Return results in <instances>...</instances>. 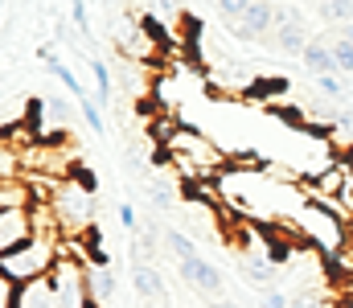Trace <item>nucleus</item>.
<instances>
[{
    "label": "nucleus",
    "mask_w": 353,
    "mask_h": 308,
    "mask_svg": "<svg viewBox=\"0 0 353 308\" xmlns=\"http://www.w3.org/2000/svg\"><path fill=\"white\" fill-rule=\"evenodd\" d=\"M292 91V83L288 79H255L251 87H243V95L247 99H283Z\"/></svg>",
    "instance_id": "nucleus-16"
},
{
    "label": "nucleus",
    "mask_w": 353,
    "mask_h": 308,
    "mask_svg": "<svg viewBox=\"0 0 353 308\" xmlns=\"http://www.w3.org/2000/svg\"><path fill=\"white\" fill-rule=\"evenodd\" d=\"M292 308H329V305H325V296H321L316 288H308V292L292 296Z\"/></svg>",
    "instance_id": "nucleus-27"
},
{
    "label": "nucleus",
    "mask_w": 353,
    "mask_h": 308,
    "mask_svg": "<svg viewBox=\"0 0 353 308\" xmlns=\"http://www.w3.org/2000/svg\"><path fill=\"white\" fill-rule=\"evenodd\" d=\"M176 267H181V280H185L189 288H197L201 296H210V292H218V288H222L218 267H214V263H205L201 255H189V259H181Z\"/></svg>",
    "instance_id": "nucleus-8"
},
{
    "label": "nucleus",
    "mask_w": 353,
    "mask_h": 308,
    "mask_svg": "<svg viewBox=\"0 0 353 308\" xmlns=\"http://www.w3.org/2000/svg\"><path fill=\"white\" fill-rule=\"evenodd\" d=\"M0 308H25V288L0 280Z\"/></svg>",
    "instance_id": "nucleus-23"
},
{
    "label": "nucleus",
    "mask_w": 353,
    "mask_h": 308,
    "mask_svg": "<svg viewBox=\"0 0 353 308\" xmlns=\"http://www.w3.org/2000/svg\"><path fill=\"white\" fill-rule=\"evenodd\" d=\"M90 74H94V103L107 107V103L115 99V87H111V70H107V62H103V58H90Z\"/></svg>",
    "instance_id": "nucleus-17"
},
{
    "label": "nucleus",
    "mask_w": 353,
    "mask_h": 308,
    "mask_svg": "<svg viewBox=\"0 0 353 308\" xmlns=\"http://www.w3.org/2000/svg\"><path fill=\"white\" fill-rule=\"evenodd\" d=\"M275 41H279V50H288V54H304V50H308V25H304V17H300L296 8H279Z\"/></svg>",
    "instance_id": "nucleus-7"
},
{
    "label": "nucleus",
    "mask_w": 353,
    "mask_h": 308,
    "mask_svg": "<svg viewBox=\"0 0 353 308\" xmlns=\"http://www.w3.org/2000/svg\"><path fill=\"white\" fill-rule=\"evenodd\" d=\"M50 205H54V214H58L66 238H83L87 230H94V226H90V222H94V194H90L87 185H79L74 177H66V181L58 185V194H54Z\"/></svg>",
    "instance_id": "nucleus-3"
},
{
    "label": "nucleus",
    "mask_w": 353,
    "mask_h": 308,
    "mask_svg": "<svg viewBox=\"0 0 353 308\" xmlns=\"http://www.w3.org/2000/svg\"><path fill=\"white\" fill-rule=\"evenodd\" d=\"M275 21H279V8H275L271 0H255V4L247 8V17L234 21V37H243V41H263Z\"/></svg>",
    "instance_id": "nucleus-6"
},
{
    "label": "nucleus",
    "mask_w": 353,
    "mask_h": 308,
    "mask_svg": "<svg viewBox=\"0 0 353 308\" xmlns=\"http://www.w3.org/2000/svg\"><path fill=\"white\" fill-rule=\"evenodd\" d=\"M79 111H83V123H87L94 136H107V123H103V107L94 99H79Z\"/></svg>",
    "instance_id": "nucleus-19"
},
{
    "label": "nucleus",
    "mask_w": 353,
    "mask_h": 308,
    "mask_svg": "<svg viewBox=\"0 0 353 308\" xmlns=\"http://www.w3.org/2000/svg\"><path fill=\"white\" fill-rule=\"evenodd\" d=\"M70 17H74V25L83 29V37H87L90 29V12H87V0H79V4H70Z\"/></svg>",
    "instance_id": "nucleus-28"
},
{
    "label": "nucleus",
    "mask_w": 353,
    "mask_h": 308,
    "mask_svg": "<svg viewBox=\"0 0 353 308\" xmlns=\"http://www.w3.org/2000/svg\"><path fill=\"white\" fill-rule=\"evenodd\" d=\"M33 238H37V226H33L29 209H0V259L21 251Z\"/></svg>",
    "instance_id": "nucleus-5"
},
{
    "label": "nucleus",
    "mask_w": 353,
    "mask_h": 308,
    "mask_svg": "<svg viewBox=\"0 0 353 308\" xmlns=\"http://www.w3.org/2000/svg\"><path fill=\"white\" fill-rule=\"evenodd\" d=\"M79 308H103V305H99V300H90V296H87V300H83Z\"/></svg>",
    "instance_id": "nucleus-34"
},
{
    "label": "nucleus",
    "mask_w": 353,
    "mask_h": 308,
    "mask_svg": "<svg viewBox=\"0 0 353 308\" xmlns=\"http://www.w3.org/2000/svg\"><path fill=\"white\" fill-rule=\"evenodd\" d=\"M33 185L29 177H17V181H0V209H33Z\"/></svg>",
    "instance_id": "nucleus-12"
},
{
    "label": "nucleus",
    "mask_w": 353,
    "mask_h": 308,
    "mask_svg": "<svg viewBox=\"0 0 353 308\" xmlns=\"http://www.w3.org/2000/svg\"><path fill=\"white\" fill-rule=\"evenodd\" d=\"M144 12L157 17V21H161V17H169V21H181V17H185V12H181V0H144Z\"/></svg>",
    "instance_id": "nucleus-20"
},
{
    "label": "nucleus",
    "mask_w": 353,
    "mask_h": 308,
    "mask_svg": "<svg viewBox=\"0 0 353 308\" xmlns=\"http://www.w3.org/2000/svg\"><path fill=\"white\" fill-rule=\"evenodd\" d=\"M321 17L329 21V25H350L353 21V0H329V4H321Z\"/></svg>",
    "instance_id": "nucleus-18"
},
{
    "label": "nucleus",
    "mask_w": 353,
    "mask_h": 308,
    "mask_svg": "<svg viewBox=\"0 0 353 308\" xmlns=\"http://www.w3.org/2000/svg\"><path fill=\"white\" fill-rule=\"evenodd\" d=\"M263 308H292V300H288L283 292H275V288H271V292H263Z\"/></svg>",
    "instance_id": "nucleus-30"
},
{
    "label": "nucleus",
    "mask_w": 353,
    "mask_h": 308,
    "mask_svg": "<svg viewBox=\"0 0 353 308\" xmlns=\"http://www.w3.org/2000/svg\"><path fill=\"white\" fill-rule=\"evenodd\" d=\"M239 271H243L247 284H255V288H263V292H271V284L279 280V267L267 259V251H247V255L239 259Z\"/></svg>",
    "instance_id": "nucleus-9"
},
{
    "label": "nucleus",
    "mask_w": 353,
    "mask_h": 308,
    "mask_svg": "<svg viewBox=\"0 0 353 308\" xmlns=\"http://www.w3.org/2000/svg\"><path fill=\"white\" fill-rule=\"evenodd\" d=\"M316 87H321V95H325L329 103H337L341 95H345V91H341V79H337V74H321V79H316Z\"/></svg>",
    "instance_id": "nucleus-26"
},
{
    "label": "nucleus",
    "mask_w": 353,
    "mask_h": 308,
    "mask_svg": "<svg viewBox=\"0 0 353 308\" xmlns=\"http://www.w3.org/2000/svg\"><path fill=\"white\" fill-rule=\"evenodd\" d=\"M58 259H62V243H58V238H33V243H25L21 251H12V255L0 259V280L21 284V288L46 284Z\"/></svg>",
    "instance_id": "nucleus-2"
},
{
    "label": "nucleus",
    "mask_w": 353,
    "mask_h": 308,
    "mask_svg": "<svg viewBox=\"0 0 353 308\" xmlns=\"http://www.w3.org/2000/svg\"><path fill=\"white\" fill-rule=\"evenodd\" d=\"M70 119H74V107L66 99H41V136L62 132ZM41 136H37V140H41Z\"/></svg>",
    "instance_id": "nucleus-13"
},
{
    "label": "nucleus",
    "mask_w": 353,
    "mask_h": 308,
    "mask_svg": "<svg viewBox=\"0 0 353 308\" xmlns=\"http://www.w3.org/2000/svg\"><path fill=\"white\" fill-rule=\"evenodd\" d=\"M251 4H255V0H218V12H222L226 21H243Z\"/></svg>",
    "instance_id": "nucleus-25"
},
{
    "label": "nucleus",
    "mask_w": 353,
    "mask_h": 308,
    "mask_svg": "<svg viewBox=\"0 0 353 308\" xmlns=\"http://www.w3.org/2000/svg\"><path fill=\"white\" fill-rule=\"evenodd\" d=\"M341 308H353V300H341Z\"/></svg>",
    "instance_id": "nucleus-35"
},
{
    "label": "nucleus",
    "mask_w": 353,
    "mask_h": 308,
    "mask_svg": "<svg viewBox=\"0 0 353 308\" xmlns=\"http://www.w3.org/2000/svg\"><path fill=\"white\" fill-rule=\"evenodd\" d=\"M111 41H115V50H119V58H128V62H148L152 54H157V41L148 37V29H144V21H136V17H111Z\"/></svg>",
    "instance_id": "nucleus-4"
},
{
    "label": "nucleus",
    "mask_w": 353,
    "mask_h": 308,
    "mask_svg": "<svg viewBox=\"0 0 353 308\" xmlns=\"http://www.w3.org/2000/svg\"><path fill=\"white\" fill-rule=\"evenodd\" d=\"M296 226H300L304 243L316 247L325 259L329 255H341L350 247V222H345V214H337L333 205H325V202L304 198L300 202V214H296Z\"/></svg>",
    "instance_id": "nucleus-1"
},
{
    "label": "nucleus",
    "mask_w": 353,
    "mask_h": 308,
    "mask_svg": "<svg viewBox=\"0 0 353 308\" xmlns=\"http://www.w3.org/2000/svg\"><path fill=\"white\" fill-rule=\"evenodd\" d=\"M41 58H46V66H50V74L66 87V91H74V99H87V91H83V83H79V74L58 58V54H50V50H41Z\"/></svg>",
    "instance_id": "nucleus-14"
},
{
    "label": "nucleus",
    "mask_w": 353,
    "mask_h": 308,
    "mask_svg": "<svg viewBox=\"0 0 353 308\" xmlns=\"http://www.w3.org/2000/svg\"><path fill=\"white\" fill-rule=\"evenodd\" d=\"M300 62H304V70H308L312 79H321V74H337L333 41H325V37H312V41H308V50L300 54Z\"/></svg>",
    "instance_id": "nucleus-10"
},
{
    "label": "nucleus",
    "mask_w": 353,
    "mask_h": 308,
    "mask_svg": "<svg viewBox=\"0 0 353 308\" xmlns=\"http://www.w3.org/2000/svg\"><path fill=\"white\" fill-rule=\"evenodd\" d=\"M111 292H115V276H111V267H90L87 271V296L90 300H99V305H107Z\"/></svg>",
    "instance_id": "nucleus-15"
},
{
    "label": "nucleus",
    "mask_w": 353,
    "mask_h": 308,
    "mask_svg": "<svg viewBox=\"0 0 353 308\" xmlns=\"http://www.w3.org/2000/svg\"><path fill=\"white\" fill-rule=\"evenodd\" d=\"M169 247H173L176 263H181V259H189V255H197V251H193V238H189V234H181V230H169Z\"/></svg>",
    "instance_id": "nucleus-24"
},
{
    "label": "nucleus",
    "mask_w": 353,
    "mask_h": 308,
    "mask_svg": "<svg viewBox=\"0 0 353 308\" xmlns=\"http://www.w3.org/2000/svg\"><path fill=\"white\" fill-rule=\"evenodd\" d=\"M148 198H152V205H161V209H173L176 205V194H173V185L169 181H148Z\"/></svg>",
    "instance_id": "nucleus-21"
},
{
    "label": "nucleus",
    "mask_w": 353,
    "mask_h": 308,
    "mask_svg": "<svg viewBox=\"0 0 353 308\" xmlns=\"http://www.w3.org/2000/svg\"><path fill=\"white\" fill-rule=\"evenodd\" d=\"M210 308H239V305H234V300H214Z\"/></svg>",
    "instance_id": "nucleus-33"
},
{
    "label": "nucleus",
    "mask_w": 353,
    "mask_h": 308,
    "mask_svg": "<svg viewBox=\"0 0 353 308\" xmlns=\"http://www.w3.org/2000/svg\"><path fill=\"white\" fill-rule=\"evenodd\" d=\"M333 58H337V74H353V45L345 37H333Z\"/></svg>",
    "instance_id": "nucleus-22"
},
{
    "label": "nucleus",
    "mask_w": 353,
    "mask_h": 308,
    "mask_svg": "<svg viewBox=\"0 0 353 308\" xmlns=\"http://www.w3.org/2000/svg\"><path fill=\"white\" fill-rule=\"evenodd\" d=\"M341 37H345V41H350V45H353V21H350V25H345V29H341Z\"/></svg>",
    "instance_id": "nucleus-32"
},
{
    "label": "nucleus",
    "mask_w": 353,
    "mask_h": 308,
    "mask_svg": "<svg viewBox=\"0 0 353 308\" xmlns=\"http://www.w3.org/2000/svg\"><path fill=\"white\" fill-rule=\"evenodd\" d=\"M341 214L353 218V181H350V189H345V198H341Z\"/></svg>",
    "instance_id": "nucleus-31"
},
{
    "label": "nucleus",
    "mask_w": 353,
    "mask_h": 308,
    "mask_svg": "<svg viewBox=\"0 0 353 308\" xmlns=\"http://www.w3.org/2000/svg\"><path fill=\"white\" fill-rule=\"evenodd\" d=\"M132 288H136V296L148 305H161L165 300V280H161V271L152 267V263H140V267H132Z\"/></svg>",
    "instance_id": "nucleus-11"
},
{
    "label": "nucleus",
    "mask_w": 353,
    "mask_h": 308,
    "mask_svg": "<svg viewBox=\"0 0 353 308\" xmlns=\"http://www.w3.org/2000/svg\"><path fill=\"white\" fill-rule=\"evenodd\" d=\"M70 4H79V0H70Z\"/></svg>",
    "instance_id": "nucleus-37"
},
{
    "label": "nucleus",
    "mask_w": 353,
    "mask_h": 308,
    "mask_svg": "<svg viewBox=\"0 0 353 308\" xmlns=\"http://www.w3.org/2000/svg\"><path fill=\"white\" fill-rule=\"evenodd\" d=\"M119 226H123V230H132V234H136V226H140V222H136V205H119Z\"/></svg>",
    "instance_id": "nucleus-29"
},
{
    "label": "nucleus",
    "mask_w": 353,
    "mask_h": 308,
    "mask_svg": "<svg viewBox=\"0 0 353 308\" xmlns=\"http://www.w3.org/2000/svg\"><path fill=\"white\" fill-rule=\"evenodd\" d=\"M312 4H316V8H321V4H329V0H312Z\"/></svg>",
    "instance_id": "nucleus-36"
}]
</instances>
